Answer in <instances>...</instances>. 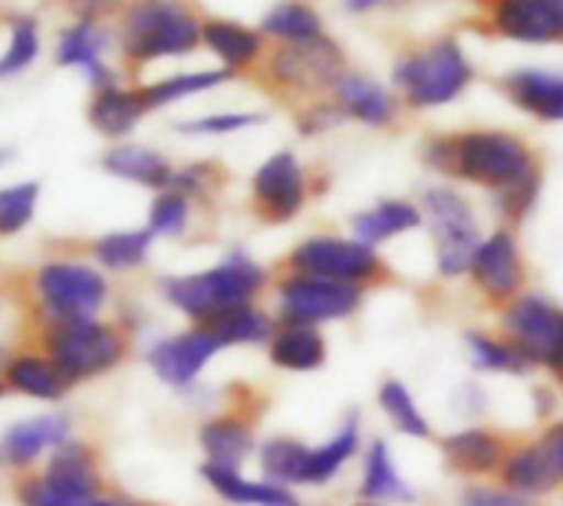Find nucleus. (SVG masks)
I'll use <instances>...</instances> for the list:
<instances>
[{
	"instance_id": "1",
	"label": "nucleus",
	"mask_w": 563,
	"mask_h": 506,
	"mask_svg": "<svg viewBox=\"0 0 563 506\" xmlns=\"http://www.w3.org/2000/svg\"><path fill=\"white\" fill-rule=\"evenodd\" d=\"M429 161L472 184H485L495 194L541 178L528 145L508 132H465L459 138L432 142Z\"/></svg>"
},
{
	"instance_id": "2",
	"label": "nucleus",
	"mask_w": 563,
	"mask_h": 506,
	"mask_svg": "<svg viewBox=\"0 0 563 506\" xmlns=\"http://www.w3.org/2000/svg\"><path fill=\"white\" fill-rule=\"evenodd\" d=\"M264 283H267V273L247 254H231L224 263H218L205 273L165 280V300L178 313H185L188 319H195L201 326L231 306L254 303V296L264 290Z\"/></svg>"
},
{
	"instance_id": "3",
	"label": "nucleus",
	"mask_w": 563,
	"mask_h": 506,
	"mask_svg": "<svg viewBox=\"0 0 563 506\" xmlns=\"http://www.w3.org/2000/svg\"><path fill=\"white\" fill-rule=\"evenodd\" d=\"M501 336L518 346L531 369H544L563 385V306L544 293H521L501 310Z\"/></svg>"
},
{
	"instance_id": "4",
	"label": "nucleus",
	"mask_w": 563,
	"mask_h": 506,
	"mask_svg": "<svg viewBox=\"0 0 563 506\" xmlns=\"http://www.w3.org/2000/svg\"><path fill=\"white\" fill-rule=\"evenodd\" d=\"M43 346L49 352V362L59 369L66 382L96 379L109 372L125 352L122 336L112 326L92 319H53Z\"/></svg>"
},
{
	"instance_id": "5",
	"label": "nucleus",
	"mask_w": 563,
	"mask_h": 506,
	"mask_svg": "<svg viewBox=\"0 0 563 506\" xmlns=\"http://www.w3.org/2000/svg\"><path fill=\"white\" fill-rule=\"evenodd\" d=\"M426 214L435 244V270L445 280H459L468 273L472 257L482 244L475 211L468 201L452 188H429L426 191Z\"/></svg>"
},
{
	"instance_id": "6",
	"label": "nucleus",
	"mask_w": 563,
	"mask_h": 506,
	"mask_svg": "<svg viewBox=\"0 0 563 506\" xmlns=\"http://www.w3.org/2000/svg\"><path fill=\"white\" fill-rule=\"evenodd\" d=\"M290 273L317 277V280H333L346 286H369L383 277V260L376 247L360 244L356 237H307L303 244L294 247L287 260Z\"/></svg>"
},
{
	"instance_id": "7",
	"label": "nucleus",
	"mask_w": 563,
	"mask_h": 506,
	"mask_svg": "<svg viewBox=\"0 0 563 506\" xmlns=\"http://www.w3.org/2000/svg\"><path fill=\"white\" fill-rule=\"evenodd\" d=\"M195 43V16L172 0H139L125 16V49L135 59L188 53Z\"/></svg>"
},
{
	"instance_id": "8",
	"label": "nucleus",
	"mask_w": 563,
	"mask_h": 506,
	"mask_svg": "<svg viewBox=\"0 0 563 506\" xmlns=\"http://www.w3.org/2000/svg\"><path fill=\"white\" fill-rule=\"evenodd\" d=\"M498 484L534 501L563 487V418L551 421L538 438L511 445Z\"/></svg>"
},
{
	"instance_id": "9",
	"label": "nucleus",
	"mask_w": 563,
	"mask_h": 506,
	"mask_svg": "<svg viewBox=\"0 0 563 506\" xmlns=\"http://www.w3.org/2000/svg\"><path fill=\"white\" fill-rule=\"evenodd\" d=\"M360 303H363L360 286H346L333 280L287 273L277 283V313L284 323H307V326L340 323L350 319L360 310Z\"/></svg>"
},
{
	"instance_id": "10",
	"label": "nucleus",
	"mask_w": 563,
	"mask_h": 506,
	"mask_svg": "<svg viewBox=\"0 0 563 506\" xmlns=\"http://www.w3.org/2000/svg\"><path fill=\"white\" fill-rule=\"evenodd\" d=\"M472 79V69L455 43H442L422 56H409L396 66V82L419 109L452 102Z\"/></svg>"
},
{
	"instance_id": "11",
	"label": "nucleus",
	"mask_w": 563,
	"mask_h": 506,
	"mask_svg": "<svg viewBox=\"0 0 563 506\" xmlns=\"http://www.w3.org/2000/svg\"><path fill=\"white\" fill-rule=\"evenodd\" d=\"M472 286L475 293L492 303V306H508L525 293L528 283V267L518 247V237L511 230H495L488 237H482L472 267H468Z\"/></svg>"
},
{
	"instance_id": "12",
	"label": "nucleus",
	"mask_w": 563,
	"mask_h": 506,
	"mask_svg": "<svg viewBox=\"0 0 563 506\" xmlns=\"http://www.w3.org/2000/svg\"><path fill=\"white\" fill-rule=\"evenodd\" d=\"M36 290L53 319H89L106 303V280L82 263H46L36 273Z\"/></svg>"
},
{
	"instance_id": "13",
	"label": "nucleus",
	"mask_w": 563,
	"mask_h": 506,
	"mask_svg": "<svg viewBox=\"0 0 563 506\" xmlns=\"http://www.w3.org/2000/svg\"><path fill=\"white\" fill-rule=\"evenodd\" d=\"M439 451H442V461L449 464V471L482 481V477H498V471L511 451V441L495 428L472 425V428H459V431L445 435Z\"/></svg>"
},
{
	"instance_id": "14",
	"label": "nucleus",
	"mask_w": 563,
	"mask_h": 506,
	"mask_svg": "<svg viewBox=\"0 0 563 506\" xmlns=\"http://www.w3.org/2000/svg\"><path fill=\"white\" fill-rule=\"evenodd\" d=\"M307 201L303 168L290 151L267 158L254 175V204L264 221H290Z\"/></svg>"
},
{
	"instance_id": "15",
	"label": "nucleus",
	"mask_w": 563,
	"mask_h": 506,
	"mask_svg": "<svg viewBox=\"0 0 563 506\" xmlns=\"http://www.w3.org/2000/svg\"><path fill=\"white\" fill-rule=\"evenodd\" d=\"M221 349V342L205 329V326H195L181 336H172L165 342H158L148 356L155 375L168 385H191L201 369L214 359V352Z\"/></svg>"
},
{
	"instance_id": "16",
	"label": "nucleus",
	"mask_w": 563,
	"mask_h": 506,
	"mask_svg": "<svg viewBox=\"0 0 563 506\" xmlns=\"http://www.w3.org/2000/svg\"><path fill=\"white\" fill-rule=\"evenodd\" d=\"M327 339L320 326L307 323H277L274 336L267 339V356L284 372H317L327 366Z\"/></svg>"
},
{
	"instance_id": "17",
	"label": "nucleus",
	"mask_w": 563,
	"mask_h": 506,
	"mask_svg": "<svg viewBox=\"0 0 563 506\" xmlns=\"http://www.w3.org/2000/svg\"><path fill=\"white\" fill-rule=\"evenodd\" d=\"M498 30L515 40L544 43L563 36V0H501Z\"/></svg>"
},
{
	"instance_id": "18",
	"label": "nucleus",
	"mask_w": 563,
	"mask_h": 506,
	"mask_svg": "<svg viewBox=\"0 0 563 506\" xmlns=\"http://www.w3.org/2000/svg\"><path fill=\"white\" fill-rule=\"evenodd\" d=\"M66 441H69V421H66L63 415H40V418H30V421L13 425V428L3 435L0 454H3L7 464L26 468V464H33L46 448H63Z\"/></svg>"
},
{
	"instance_id": "19",
	"label": "nucleus",
	"mask_w": 563,
	"mask_h": 506,
	"mask_svg": "<svg viewBox=\"0 0 563 506\" xmlns=\"http://www.w3.org/2000/svg\"><path fill=\"white\" fill-rule=\"evenodd\" d=\"M363 501L373 504H416V487L399 474V464L386 441H373L363 454V477H360Z\"/></svg>"
},
{
	"instance_id": "20",
	"label": "nucleus",
	"mask_w": 563,
	"mask_h": 506,
	"mask_svg": "<svg viewBox=\"0 0 563 506\" xmlns=\"http://www.w3.org/2000/svg\"><path fill=\"white\" fill-rule=\"evenodd\" d=\"M356 454H360V415H350L333 438H327L317 448H307L303 487H327V484H333Z\"/></svg>"
},
{
	"instance_id": "21",
	"label": "nucleus",
	"mask_w": 563,
	"mask_h": 506,
	"mask_svg": "<svg viewBox=\"0 0 563 506\" xmlns=\"http://www.w3.org/2000/svg\"><path fill=\"white\" fill-rule=\"evenodd\" d=\"M274 72L284 79V82H297V86H317V82H327L340 72V53L333 43L327 40H307V43H297L290 49H284L277 59H274Z\"/></svg>"
},
{
	"instance_id": "22",
	"label": "nucleus",
	"mask_w": 563,
	"mask_h": 506,
	"mask_svg": "<svg viewBox=\"0 0 563 506\" xmlns=\"http://www.w3.org/2000/svg\"><path fill=\"white\" fill-rule=\"evenodd\" d=\"M201 477L211 484V491L238 506H300V501L290 494V487L271 484V481H247L231 468H218V464H205Z\"/></svg>"
},
{
	"instance_id": "23",
	"label": "nucleus",
	"mask_w": 563,
	"mask_h": 506,
	"mask_svg": "<svg viewBox=\"0 0 563 506\" xmlns=\"http://www.w3.org/2000/svg\"><path fill=\"white\" fill-rule=\"evenodd\" d=\"M198 438H201V448L208 454V464L231 468V471H238L254 451V431L238 415H221V418L205 421Z\"/></svg>"
},
{
	"instance_id": "24",
	"label": "nucleus",
	"mask_w": 563,
	"mask_h": 506,
	"mask_svg": "<svg viewBox=\"0 0 563 506\" xmlns=\"http://www.w3.org/2000/svg\"><path fill=\"white\" fill-rule=\"evenodd\" d=\"M43 484L59 497H99V477L92 471V454L82 445H63L49 458Z\"/></svg>"
},
{
	"instance_id": "25",
	"label": "nucleus",
	"mask_w": 563,
	"mask_h": 506,
	"mask_svg": "<svg viewBox=\"0 0 563 506\" xmlns=\"http://www.w3.org/2000/svg\"><path fill=\"white\" fill-rule=\"evenodd\" d=\"M416 227H422V211L412 201H379L376 207L353 217V234L366 247H379Z\"/></svg>"
},
{
	"instance_id": "26",
	"label": "nucleus",
	"mask_w": 563,
	"mask_h": 506,
	"mask_svg": "<svg viewBox=\"0 0 563 506\" xmlns=\"http://www.w3.org/2000/svg\"><path fill=\"white\" fill-rule=\"evenodd\" d=\"M508 92L515 102L538 119L548 122H563V76L541 72V69H525L508 79Z\"/></svg>"
},
{
	"instance_id": "27",
	"label": "nucleus",
	"mask_w": 563,
	"mask_h": 506,
	"mask_svg": "<svg viewBox=\"0 0 563 506\" xmlns=\"http://www.w3.org/2000/svg\"><path fill=\"white\" fill-rule=\"evenodd\" d=\"M201 326L221 342V349L224 346H254V342H267L274 336V319L264 310H257L254 303L231 306Z\"/></svg>"
},
{
	"instance_id": "28",
	"label": "nucleus",
	"mask_w": 563,
	"mask_h": 506,
	"mask_svg": "<svg viewBox=\"0 0 563 506\" xmlns=\"http://www.w3.org/2000/svg\"><path fill=\"white\" fill-rule=\"evenodd\" d=\"M148 112L145 105V95L142 92H125V89H112L106 86L92 105H89V122L96 132L109 135V138H119L125 132L135 128V122Z\"/></svg>"
},
{
	"instance_id": "29",
	"label": "nucleus",
	"mask_w": 563,
	"mask_h": 506,
	"mask_svg": "<svg viewBox=\"0 0 563 506\" xmlns=\"http://www.w3.org/2000/svg\"><path fill=\"white\" fill-rule=\"evenodd\" d=\"M3 382H7V389H16V392H23V395H30V398H40V402H56V398H63V392H66V385H69L49 359L30 356V352H26V356H13V359L7 362Z\"/></svg>"
},
{
	"instance_id": "30",
	"label": "nucleus",
	"mask_w": 563,
	"mask_h": 506,
	"mask_svg": "<svg viewBox=\"0 0 563 506\" xmlns=\"http://www.w3.org/2000/svg\"><path fill=\"white\" fill-rule=\"evenodd\" d=\"M336 102L346 115H353L366 125H386L393 119V99L386 95V89L363 76H340Z\"/></svg>"
},
{
	"instance_id": "31",
	"label": "nucleus",
	"mask_w": 563,
	"mask_h": 506,
	"mask_svg": "<svg viewBox=\"0 0 563 506\" xmlns=\"http://www.w3.org/2000/svg\"><path fill=\"white\" fill-rule=\"evenodd\" d=\"M106 171L119 175V178H129L135 184H145V188H168L175 171L168 168V161L142 145H122V148H112L106 158H102Z\"/></svg>"
},
{
	"instance_id": "32",
	"label": "nucleus",
	"mask_w": 563,
	"mask_h": 506,
	"mask_svg": "<svg viewBox=\"0 0 563 506\" xmlns=\"http://www.w3.org/2000/svg\"><path fill=\"white\" fill-rule=\"evenodd\" d=\"M376 402H379L383 415L389 418V425H393L399 435L416 438V441H429V435H432V421L426 418V412L419 408V402H416V395L409 392V385H406V382H399V379H386V382L379 385Z\"/></svg>"
},
{
	"instance_id": "33",
	"label": "nucleus",
	"mask_w": 563,
	"mask_h": 506,
	"mask_svg": "<svg viewBox=\"0 0 563 506\" xmlns=\"http://www.w3.org/2000/svg\"><path fill=\"white\" fill-rule=\"evenodd\" d=\"M465 349L475 369L482 372H498V375H525L531 366L528 359L518 352V346L505 336L495 333H482V329H468L465 336Z\"/></svg>"
},
{
	"instance_id": "34",
	"label": "nucleus",
	"mask_w": 563,
	"mask_h": 506,
	"mask_svg": "<svg viewBox=\"0 0 563 506\" xmlns=\"http://www.w3.org/2000/svg\"><path fill=\"white\" fill-rule=\"evenodd\" d=\"M303 461L307 445L297 438H271L261 445V471L271 484L303 487Z\"/></svg>"
},
{
	"instance_id": "35",
	"label": "nucleus",
	"mask_w": 563,
	"mask_h": 506,
	"mask_svg": "<svg viewBox=\"0 0 563 506\" xmlns=\"http://www.w3.org/2000/svg\"><path fill=\"white\" fill-rule=\"evenodd\" d=\"M99 53H102V33L92 23L69 26L56 46V59L63 66H82L92 76V82H109V72L99 66Z\"/></svg>"
},
{
	"instance_id": "36",
	"label": "nucleus",
	"mask_w": 563,
	"mask_h": 506,
	"mask_svg": "<svg viewBox=\"0 0 563 506\" xmlns=\"http://www.w3.org/2000/svg\"><path fill=\"white\" fill-rule=\"evenodd\" d=\"M205 43L228 63V66H244L257 56L261 49V40L238 26V23H228V20H211L205 23Z\"/></svg>"
},
{
	"instance_id": "37",
	"label": "nucleus",
	"mask_w": 563,
	"mask_h": 506,
	"mask_svg": "<svg viewBox=\"0 0 563 506\" xmlns=\"http://www.w3.org/2000/svg\"><path fill=\"white\" fill-rule=\"evenodd\" d=\"M148 244H152V230H122V234H109L96 240L92 254L109 270H129L148 257Z\"/></svg>"
},
{
	"instance_id": "38",
	"label": "nucleus",
	"mask_w": 563,
	"mask_h": 506,
	"mask_svg": "<svg viewBox=\"0 0 563 506\" xmlns=\"http://www.w3.org/2000/svg\"><path fill=\"white\" fill-rule=\"evenodd\" d=\"M264 30L280 40L307 43V40L320 36V16L303 3H280L264 16Z\"/></svg>"
},
{
	"instance_id": "39",
	"label": "nucleus",
	"mask_w": 563,
	"mask_h": 506,
	"mask_svg": "<svg viewBox=\"0 0 563 506\" xmlns=\"http://www.w3.org/2000/svg\"><path fill=\"white\" fill-rule=\"evenodd\" d=\"M221 79H228V72H191V76H175V79H165V82H155L148 89H142L145 95V105L155 109V105H168L175 99H185L191 92H201V89H211L218 86Z\"/></svg>"
},
{
	"instance_id": "40",
	"label": "nucleus",
	"mask_w": 563,
	"mask_h": 506,
	"mask_svg": "<svg viewBox=\"0 0 563 506\" xmlns=\"http://www.w3.org/2000/svg\"><path fill=\"white\" fill-rule=\"evenodd\" d=\"M36 198H40V188L33 181L3 188L0 191V234H16L20 227H26L33 217Z\"/></svg>"
},
{
	"instance_id": "41",
	"label": "nucleus",
	"mask_w": 563,
	"mask_h": 506,
	"mask_svg": "<svg viewBox=\"0 0 563 506\" xmlns=\"http://www.w3.org/2000/svg\"><path fill=\"white\" fill-rule=\"evenodd\" d=\"M185 224H188V201H185V194H178V191L158 194L155 204H152V211H148V230H152V237L155 234L175 237V234L185 230Z\"/></svg>"
},
{
	"instance_id": "42",
	"label": "nucleus",
	"mask_w": 563,
	"mask_h": 506,
	"mask_svg": "<svg viewBox=\"0 0 563 506\" xmlns=\"http://www.w3.org/2000/svg\"><path fill=\"white\" fill-rule=\"evenodd\" d=\"M36 49H40V40H36L33 20H16V23H13L10 49L0 56V79H7V76H13V72H23V69L36 59Z\"/></svg>"
},
{
	"instance_id": "43",
	"label": "nucleus",
	"mask_w": 563,
	"mask_h": 506,
	"mask_svg": "<svg viewBox=\"0 0 563 506\" xmlns=\"http://www.w3.org/2000/svg\"><path fill=\"white\" fill-rule=\"evenodd\" d=\"M16 491H20L23 506H119L112 501H102V497H59L43 481H26Z\"/></svg>"
},
{
	"instance_id": "44",
	"label": "nucleus",
	"mask_w": 563,
	"mask_h": 506,
	"mask_svg": "<svg viewBox=\"0 0 563 506\" xmlns=\"http://www.w3.org/2000/svg\"><path fill=\"white\" fill-rule=\"evenodd\" d=\"M459 506H534L528 497L508 491L505 484H468Z\"/></svg>"
},
{
	"instance_id": "45",
	"label": "nucleus",
	"mask_w": 563,
	"mask_h": 506,
	"mask_svg": "<svg viewBox=\"0 0 563 506\" xmlns=\"http://www.w3.org/2000/svg\"><path fill=\"white\" fill-rule=\"evenodd\" d=\"M254 122H261V115H208V119H198V122H185L178 128L191 132V135H224V132L247 128Z\"/></svg>"
},
{
	"instance_id": "46",
	"label": "nucleus",
	"mask_w": 563,
	"mask_h": 506,
	"mask_svg": "<svg viewBox=\"0 0 563 506\" xmlns=\"http://www.w3.org/2000/svg\"><path fill=\"white\" fill-rule=\"evenodd\" d=\"M350 7H373V3H379V0H346Z\"/></svg>"
},
{
	"instance_id": "47",
	"label": "nucleus",
	"mask_w": 563,
	"mask_h": 506,
	"mask_svg": "<svg viewBox=\"0 0 563 506\" xmlns=\"http://www.w3.org/2000/svg\"><path fill=\"white\" fill-rule=\"evenodd\" d=\"M350 506H386V504H373V501H356V504Z\"/></svg>"
},
{
	"instance_id": "48",
	"label": "nucleus",
	"mask_w": 563,
	"mask_h": 506,
	"mask_svg": "<svg viewBox=\"0 0 563 506\" xmlns=\"http://www.w3.org/2000/svg\"><path fill=\"white\" fill-rule=\"evenodd\" d=\"M3 392H7V382H0V398H3Z\"/></svg>"
}]
</instances>
